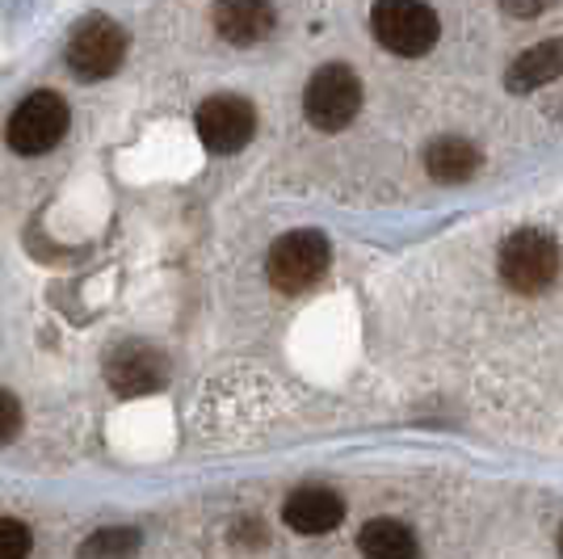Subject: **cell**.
<instances>
[{"label": "cell", "instance_id": "cell-9", "mask_svg": "<svg viewBox=\"0 0 563 559\" xmlns=\"http://www.w3.org/2000/svg\"><path fill=\"white\" fill-rule=\"evenodd\" d=\"M278 22L269 0H219L214 4V30L232 47H253Z\"/></svg>", "mask_w": 563, "mask_h": 559}, {"label": "cell", "instance_id": "cell-15", "mask_svg": "<svg viewBox=\"0 0 563 559\" xmlns=\"http://www.w3.org/2000/svg\"><path fill=\"white\" fill-rule=\"evenodd\" d=\"M30 556V530L13 517H0V559H25Z\"/></svg>", "mask_w": 563, "mask_h": 559}, {"label": "cell", "instance_id": "cell-18", "mask_svg": "<svg viewBox=\"0 0 563 559\" xmlns=\"http://www.w3.org/2000/svg\"><path fill=\"white\" fill-rule=\"evenodd\" d=\"M560 556H563V530H560Z\"/></svg>", "mask_w": 563, "mask_h": 559}, {"label": "cell", "instance_id": "cell-2", "mask_svg": "<svg viewBox=\"0 0 563 559\" xmlns=\"http://www.w3.org/2000/svg\"><path fill=\"white\" fill-rule=\"evenodd\" d=\"M371 22H375L378 43L404 59H417L424 51H433L438 34H442L438 13L424 0H378Z\"/></svg>", "mask_w": 563, "mask_h": 559}, {"label": "cell", "instance_id": "cell-17", "mask_svg": "<svg viewBox=\"0 0 563 559\" xmlns=\"http://www.w3.org/2000/svg\"><path fill=\"white\" fill-rule=\"evenodd\" d=\"M542 9H551V0H505V13L509 18H534Z\"/></svg>", "mask_w": 563, "mask_h": 559}, {"label": "cell", "instance_id": "cell-16", "mask_svg": "<svg viewBox=\"0 0 563 559\" xmlns=\"http://www.w3.org/2000/svg\"><path fill=\"white\" fill-rule=\"evenodd\" d=\"M18 429H22V404L0 387V446L13 442V438H18Z\"/></svg>", "mask_w": 563, "mask_h": 559}, {"label": "cell", "instance_id": "cell-4", "mask_svg": "<svg viewBox=\"0 0 563 559\" xmlns=\"http://www.w3.org/2000/svg\"><path fill=\"white\" fill-rule=\"evenodd\" d=\"M362 110V80L345 64H324L303 94V114L316 131H345Z\"/></svg>", "mask_w": 563, "mask_h": 559}, {"label": "cell", "instance_id": "cell-13", "mask_svg": "<svg viewBox=\"0 0 563 559\" xmlns=\"http://www.w3.org/2000/svg\"><path fill=\"white\" fill-rule=\"evenodd\" d=\"M357 547H362L366 559H417L421 556L417 535H412L404 522H396V517H375V522H366L362 535H357Z\"/></svg>", "mask_w": 563, "mask_h": 559}, {"label": "cell", "instance_id": "cell-3", "mask_svg": "<svg viewBox=\"0 0 563 559\" xmlns=\"http://www.w3.org/2000/svg\"><path fill=\"white\" fill-rule=\"evenodd\" d=\"M329 240L320 232H286L265 256V278L282 295H303L329 270Z\"/></svg>", "mask_w": 563, "mask_h": 559}, {"label": "cell", "instance_id": "cell-7", "mask_svg": "<svg viewBox=\"0 0 563 559\" xmlns=\"http://www.w3.org/2000/svg\"><path fill=\"white\" fill-rule=\"evenodd\" d=\"M126 59V30L110 18H85L68 39V68L80 80H106Z\"/></svg>", "mask_w": 563, "mask_h": 559}, {"label": "cell", "instance_id": "cell-1", "mask_svg": "<svg viewBox=\"0 0 563 559\" xmlns=\"http://www.w3.org/2000/svg\"><path fill=\"white\" fill-rule=\"evenodd\" d=\"M500 278L517 295H542L560 278V244L539 228H521L500 244Z\"/></svg>", "mask_w": 563, "mask_h": 559}, {"label": "cell", "instance_id": "cell-11", "mask_svg": "<svg viewBox=\"0 0 563 559\" xmlns=\"http://www.w3.org/2000/svg\"><path fill=\"white\" fill-rule=\"evenodd\" d=\"M479 161H484L479 147L471 140H463V135H442V140H433L424 147V168H429V177L442 182V186L471 182Z\"/></svg>", "mask_w": 563, "mask_h": 559}, {"label": "cell", "instance_id": "cell-8", "mask_svg": "<svg viewBox=\"0 0 563 559\" xmlns=\"http://www.w3.org/2000/svg\"><path fill=\"white\" fill-rule=\"evenodd\" d=\"M168 379V362L161 350L152 346H118L110 358V387L118 396H147L161 392Z\"/></svg>", "mask_w": 563, "mask_h": 559}, {"label": "cell", "instance_id": "cell-10", "mask_svg": "<svg viewBox=\"0 0 563 559\" xmlns=\"http://www.w3.org/2000/svg\"><path fill=\"white\" fill-rule=\"evenodd\" d=\"M282 517L299 535H329L345 522V501L332 489H295L282 505Z\"/></svg>", "mask_w": 563, "mask_h": 559}, {"label": "cell", "instance_id": "cell-5", "mask_svg": "<svg viewBox=\"0 0 563 559\" xmlns=\"http://www.w3.org/2000/svg\"><path fill=\"white\" fill-rule=\"evenodd\" d=\"M64 135H68V101L51 89L25 97L9 118V131H4V140L18 156H43Z\"/></svg>", "mask_w": 563, "mask_h": 559}, {"label": "cell", "instance_id": "cell-12", "mask_svg": "<svg viewBox=\"0 0 563 559\" xmlns=\"http://www.w3.org/2000/svg\"><path fill=\"white\" fill-rule=\"evenodd\" d=\"M563 76V39H551V43H539L526 55H517L509 76H505V89L509 94H534L542 85L560 80Z\"/></svg>", "mask_w": 563, "mask_h": 559}, {"label": "cell", "instance_id": "cell-14", "mask_svg": "<svg viewBox=\"0 0 563 559\" xmlns=\"http://www.w3.org/2000/svg\"><path fill=\"white\" fill-rule=\"evenodd\" d=\"M140 542L143 538L135 526H106L80 542V559H135Z\"/></svg>", "mask_w": 563, "mask_h": 559}, {"label": "cell", "instance_id": "cell-6", "mask_svg": "<svg viewBox=\"0 0 563 559\" xmlns=\"http://www.w3.org/2000/svg\"><path fill=\"white\" fill-rule=\"evenodd\" d=\"M198 140L214 156H235L240 147H249V140L257 135V110L253 101L240 94H214L198 106L194 114Z\"/></svg>", "mask_w": 563, "mask_h": 559}]
</instances>
